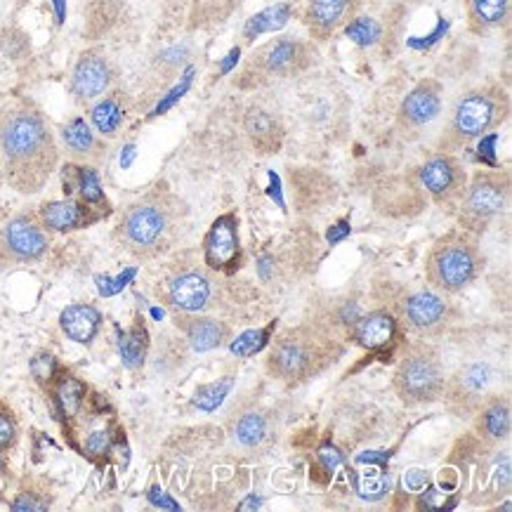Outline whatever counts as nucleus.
I'll list each match as a JSON object with an SVG mask.
<instances>
[{"label":"nucleus","instance_id":"1","mask_svg":"<svg viewBox=\"0 0 512 512\" xmlns=\"http://www.w3.org/2000/svg\"><path fill=\"white\" fill-rule=\"evenodd\" d=\"M59 163L57 137L41 107L15 97L0 107V168L17 194L43 192Z\"/></svg>","mask_w":512,"mask_h":512},{"label":"nucleus","instance_id":"2","mask_svg":"<svg viewBox=\"0 0 512 512\" xmlns=\"http://www.w3.org/2000/svg\"><path fill=\"white\" fill-rule=\"evenodd\" d=\"M187 208L166 185H156L123 208L114 241L130 258L149 262L173 251L185 232Z\"/></svg>","mask_w":512,"mask_h":512},{"label":"nucleus","instance_id":"3","mask_svg":"<svg viewBox=\"0 0 512 512\" xmlns=\"http://www.w3.org/2000/svg\"><path fill=\"white\" fill-rule=\"evenodd\" d=\"M510 116V95L501 83H487L465 93L456 102L442 137H439L437 152L456 154L479 137L489 135Z\"/></svg>","mask_w":512,"mask_h":512},{"label":"nucleus","instance_id":"4","mask_svg":"<svg viewBox=\"0 0 512 512\" xmlns=\"http://www.w3.org/2000/svg\"><path fill=\"white\" fill-rule=\"evenodd\" d=\"M338 354L336 340L321 328L310 324L295 326L274 340L267 354V373L284 383L298 385L319 376Z\"/></svg>","mask_w":512,"mask_h":512},{"label":"nucleus","instance_id":"5","mask_svg":"<svg viewBox=\"0 0 512 512\" xmlns=\"http://www.w3.org/2000/svg\"><path fill=\"white\" fill-rule=\"evenodd\" d=\"M484 255L479 251V236L461 227L439 236L425 258V279L437 293L456 295L479 277Z\"/></svg>","mask_w":512,"mask_h":512},{"label":"nucleus","instance_id":"6","mask_svg":"<svg viewBox=\"0 0 512 512\" xmlns=\"http://www.w3.org/2000/svg\"><path fill=\"white\" fill-rule=\"evenodd\" d=\"M444 385L446 376L442 357L435 347L425 343L411 345L392 376V387L406 406L437 402L444 395Z\"/></svg>","mask_w":512,"mask_h":512},{"label":"nucleus","instance_id":"7","mask_svg":"<svg viewBox=\"0 0 512 512\" xmlns=\"http://www.w3.org/2000/svg\"><path fill=\"white\" fill-rule=\"evenodd\" d=\"M510 201V175L508 170H482L468 180L465 194L458 203V227L463 232L482 236L498 215L508 208Z\"/></svg>","mask_w":512,"mask_h":512},{"label":"nucleus","instance_id":"8","mask_svg":"<svg viewBox=\"0 0 512 512\" xmlns=\"http://www.w3.org/2000/svg\"><path fill=\"white\" fill-rule=\"evenodd\" d=\"M314 62H317V50L310 43L291 36L279 38V41L262 45L260 50L253 52V57L241 71L239 85L255 88V85L279 81V78H295L305 74Z\"/></svg>","mask_w":512,"mask_h":512},{"label":"nucleus","instance_id":"9","mask_svg":"<svg viewBox=\"0 0 512 512\" xmlns=\"http://www.w3.org/2000/svg\"><path fill=\"white\" fill-rule=\"evenodd\" d=\"M156 295L175 314H201L213 303L215 284L206 269L185 262H170L156 281Z\"/></svg>","mask_w":512,"mask_h":512},{"label":"nucleus","instance_id":"10","mask_svg":"<svg viewBox=\"0 0 512 512\" xmlns=\"http://www.w3.org/2000/svg\"><path fill=\"white\" fill-rule=\"evenodd\" d=\"M50 251V232L41 225L36 210L12 215L0 227V269L36 265Z\"/></svg>","mask_w":512,"mask_h":512},{"label":"nucleus","instance_id":"11","mask_svg":"<svg viewBox=\"0 0 512 512\" xmlns=\"http://www.w3.org/2000/svg\"><path fill=\"white\" fill-rule=\"evenodd\" d=\"M418 180L435 206L456 213L470 177L456 154L437 152L418 168Z\"/></svg>","mask_w":512,"mask_h":512},{"label":"nucleus","instance_id":"12","mask_svg":"<svg viewBox=\"0 0 512 512\" xmlns=\"http://www.w3.org/2000/svg\"><path fill=\"white\" fill-rule=\"evenodd\" d=\"M203 265L215 274H232L241 265L239 218L234 213L220 215L203 236Z\"/></svg>","mask_w":512,"mask_h":512},{"label":"nucleus","instance_id":"13","mask_svg":"<svg viewBox=\"0 0 512 512\" xmlns=\"http://www.w3.org/2000/svg\"><path fill=\"white\" fill-rule=\"evenodd\" d=\"M442 102H444V88L442 83L435 78H423L409 95L404 97V102L399 104L397 111V130L404 137L418 135L420 130H425L430 123H435L439 114H442Z\"/></svg>","mask_w":512,"mask_h":512},{"label":"nucleus","instance_id":"14","mask_svg":"<svg viewBox=\"0 0 512 512\" xmlns=\"http://www.w3.org/2000/svg\"><path fill=\"white\" fill-rule=\"evenodd\" d=\"M116 81V67L102 50H85L71 71L69 90L78 104H93Z\"/></svg>","mask_w":512,"mask_h":512},{"label":"nucleus","instance_id":"15","mask_svg":"<svg viewBox=\"0 0 512 512\" xmlns=\"http://www.w3.org/2000/svg\"><path fill=\"white\" fill-rule=\"evenodd\" d=\"M38 220L41 225L48 229V232L55 234H71L81 232V229H88L97 225V222L107 218V215L95 210L88 203L78 199H64V201H45L36 208Z\"/></svg>","mask_w":512,"mask_h":512},{"label":"nucleus","instance_id":"16","mask_svg":"<svg viewBox=\"0 0 512 512\" xmlns=\"http://www.w3.org/2000/svg\"><path fill=\"white\" fill-rule=\"evenodd\" d=\"M354 12L357 0H307L303 22L314 41L326 43L352 22Z\"/></svg>","mask_w":512,"mask_h":512},{"label":"nucleus","instance_id":"17","mask_svg":"<svg viewBox=\"0 0 512 512\" xmlns=\"http://www.w3.org/2000/svg\"><path fill=\"white\" fill-rule=\"evenodd\" d=\"M491 383V371L484 364H470L456 373L454 378L446 380L444 399L449 402L451 411L470 413L477 411L484 402V392Z\"/></svg>","mask_w":512,"mask_h":512},{"label":"nucleus","instance_id":"18","mask_svg":"<svg viewBox=\"0 0 512 512\" xmlns=\"http://www.w3.org/2000/svg\"><path fill=\"white\" fill-rule=\"evenodd\" d=\"M62 185L67 199H78L95 210H100L109 218L111 215V203L107 201V194H104L100 173H97L95 166L90 163H78L71 161L62 168Z\"/></svg>","mask_w":512,"mask_h":512},{"label":"nucleus","instance_id":"19","mask_svg":"<svg viewBox=\"0 0 512 512\" xmlns=\"http://www.w3.org/2000/svg\"><path fill=\"white\" fill-rule=\"evenodd\" d=\"M404 317L420 336H432V333L442 331L446 321H449V305L444 303L439 293L418 291L406 298Z\"/></svg>","mask_w":512,"mask_h":512},{"label":"nucleus","instance_id":"20","mask_svg":"<svg viewBox=\"0 0 512 512\" xmlns=\"http://www.w3.org/2000/svg\"><path fill=\"white\" fill-rule=\"evenodd\" d=\"M244 133L258 156L277 154L286 137V130L281 126L279 116L265 107H258V104L246 109Z\"/></svg>","mask_w":512,"mask_h":512},{"label":"nucleus","instance_id":"21","mask_svg":"<svg viewBox=\"0 0 512 512\" xmlns=\"http://www.w3.org/2000/svg\"><path fill=\"white\" fill-rule=\"evenodd\" d=\"M62 144L67 149L69 156H74L78 163H102L107 156V142L102 135L95 133V128L81 116L71 118L69 123L62 126Z\"/></svg>","mask_w":512,"mask_h":512},{"label":"nucleus","instance_id":"22","mask_svg":"<svg viewBox=\"0 0 512 512\" xmlns=\"http://www.w3.org/2000/svg\"><path fill=\"white\" fill-rule=\"evenodd\" d=\"M175 326L185 333L187 343L196 352H210L229 340V326L218 319L199 317V314H175Z\"/></svg>","mask_w":512,"mask_h":512},{"label":"nucleus","instance_id":"23","mask_svg":"<svg viewBox=\"0 0 512 512\" xmlns=\"http://www.w3.org/2000/svg\"><path fill=\"white\" fill-rule=\"evenodd\" d=\"M45 392L52 397L57 416L67 420V423L78 418V413H81L85 404V397H88V387H85L83 380L67 369L57 373V378L52 380V385Z\"/></svg>","mask_w":512,"mask_h":512},{"label":"nucleus","instance_id":"24","mask_svg":"<svg viewBox=\"0 0 512 512\" xmlns=\"http://www.w3.org/2000/svg\"><path fill=\"white\" fill-rule=\"evenodd\" d=\"M512 428V413H510V402L508 397H494L482 402L477 409V420L475 430L477 435L484 439L487 444H501L510 437Z\"/></svg>","mask_w":512,"mask_h":512},{"label":"nucleus","instance_id":"25","mask_svg":"<svg viewBox=\"0 0 512 512\" xmlns=\"http://www.w3.org/2000/svg\"><path fill=\"white\" fill-rule=\"evenodd\" d=\"M354 343L366 350H380L395 343L397 319L390 312H369L352 324Z\"/></svg>","mask_w":512,"mask_h":512},{"label":"nucleus","instance_id":"26","mask_svg":"<svg viewBox=\"0 0 512 512\" xmlns=\"http://www.w3.org/2000/svg\"><path fill=\"white\" fill-rule=\"evenodd\" d=\"M59 328L64 331V336L74 340L78 345H93L102 328V312L93 305L76 303L69 305L67 310L59 314Z\"/></svg>","mask_w":512,"mask_h":512},{"label":"nucleus","instance_id":"27","mask_svg":"<svg viewBox=\"0 0 512 512\" xmlns=\"http://www.w3.org/2000/svg\"><path fill=\"white\" fill-rule=\"evenodd\" d=\"M128 118V100L121 90H111V93L102 95L100 100L93 102L90 109V121L97 135L102 137H116L118 130L123 128Z\"/></svg>","mask_w":512,"mask_h":512},{"label":"nucleus","instance_id":"28","mask_svg":"<svg viewBox=\"0 0 512 512\" xmlns=\"http://www.w3.org/2000/svg\"><path fill=\"white\" fill-rule=\"evenodd\" d=\"M465 17L472 34L487 36L508 24L510 0H465Z\"/></svg>","mask_w":512,"mask_h":512},{"label":"nucleus","instance_id":"29","mask_svg":"<svg viewBox=\"0 0 512 512\" xmlns=\"http://www.w3.org/2000/svg\"><path fill=\"white\" fill-rule=\"evenodd\" d=\"M147 350H149V336H147V328H144L140 321L130 328V331L121 333L118 338V352H121L123 364L128 369H140L147 359Z\"/></svg>","mask_w":512,"mask_h":512},{"label":"nucleus","instance_id":"30","mask_svg":"<svg viewBox=\"0 0 512 512\" xmlns=\"http://www.w3.org/2000/svg\"><path fill=\"white\" fill-rule=\"evenodd\" d=\"M267 435H269V425L262 413H246V416H241L234 430L236 442L248 451L260 449V446L267 442Z\"/></svg>","mask_w":512,"mask_h":512},{"label":"nucleus","instance_id":"31","mask_svg":"<svg viewBox=\"0 0 512 512\" xmlns=\"http://www.w3.org/2000/svg\"><path fill=\"white\" fill-rule=\"evenodd\" d=\"M229 390H232V378H220L218 383L199 387V390H196L194 404L203 411H213V409H218L222 402H225Z\"/></svg>","mask_w":512,"mask_h":512},{"label":"nucleus","instance_id":"32","mask_svg":"<svg viewBox=\"0 0 512 512\" xmlns=\"http://www.w3.org/2000/svg\"><path fill=\"white\" fill-rule=\"evenodd\" d=\"M288 19V5H277V8L272 10H265L262 15L253 17L251 22L246 24V38H253L262 34V31H272V29H279V26H284Z\"/></svg>","mask_w":512,"mask_h":512},{"label":"nucleus","instance_id":"33","mask_svg":"<svg viewBox=\"0 0 512 512\" xmlns=\"http://www.w3.org/2000/svg\"><path fill=\"white\" fill-rule=\"evenodd\" d=\"M62 371V364H59L55 354L50 352H38L34 359H31V376L36 378V383L48 390L52 385V380L57 378V373Z\"/></svg>","mask_w":512,"mask_h":512},{"label":"nucleus","instance_id":"34","mask_svg":"<svg viewBox=\"0 0 512 512\" xmlns=\"http://www.w3.org/2000/svg\"><path fill=\"white\" fill-rule=\"evenodd\" d=\"M390 489V477L380 470H369L357 479V491L361 498H369V501H380Z\"/></svg>","mask_w":512,"mask_h":512},{"label":"nucleus","instance_id":"35","mask_svg":"<svg viewBox=\"0 0 512 512\" xmlns=\"http://www.w3.org/2000/svg\"><path fill=\"white\" fill-rule=\"evenodd\" d=\"M272 326L260 328V331H248L241 338H236L232 343V352L236 357H253L255 352H260L262 347L269 343V336H272Z\"/></svg>","mask_w":512,"mask_h":512},{"label":"nucleus","instance_id":"36","mask_svg":"<svg viewBox=\"0 0 512 512\" xmlns=\"http://www.w3.org/2000/svg\"><path fill=\"white\" fill-rule=\"evenodd\" d=\"M19 439V425L15 418V411L0 399V451L8 454L10 449H15Z\"/></svg>","mask_w":512,"mask_h":512},{"label":"nucleus","instance_id":"37","mask_svg":"<svg viewBox=\"0 0 512 512\" xmlns=\"http://www.w3.org/2000/svg\"><path fill=\"white\" fill-rule=\"evenodd\" d=\"M347 36L359 45H373L380 38V26L373 19H352L347 24Z\"/></svg>","mask_w":512,"mask_h":512},{"label":"nucleus","instance_id":"38","mask_svg":"<svg viewBox=\"0 0 512 512\" xmlns=\"http://www.w3.org/2000/svg\"><path fill=\"white\" fill-rule=\"evenodd\" d=\"M12 510H48L50 508V498L38 494L36 489H29V491H19L15 501L10 503Z\"/></svg>","mask_w":512,"mask_h":512},{"label":"nucleus","instance_id":"39","mask_svg":"<svg viewBox=\"0 0 512 512\" xmlns=\"http://www.w3.org/2000/svg\"><path fill=\"white\" fill-rule=\"evenodd\" d=\"M111 451V432L109 430H95L93 435L85 439V454L90 458H102Z\"/></svg>","mask_w":512,"mask_h":512},{"label":"nucleus","instance_id":"40","mask_svg":"<svg viewBox=\"0 0 512 512\" xmlns=\"http://www.w3.org/2000/svg\"><path fill=\"white\" fill-rule=\"evenodd\" d=\"M319 461L326 465V470H336L338 465H340V461H343V456L338 454V449L336 446H331V444H326V446H321L319 449Z\"/></svg>","mask_w":512,"mask_h":512},{"label":"nucleus","instance_id":"41","mask_svg":"<svg viewBox=\"0 0 512 512\" xmlns=\"http://www.w3.org/2000/svg\"><path fill=\"white\" fill-rule=\"evenodd\" d=\"M404 484H406V489H411V491H423L425 484H428V472H425V470H409L404 475Z\"/></svg>","mask_w":512,"mask_h":512},{"label":"nucleus","instance_id":"42","mask_svg":"<svg viewBox=\"0 0 512 512\" xmlns=\"http://www.w3.org/2000/svg\"><path fill=\"white\" fill-rule=\"evenodd\" d=\"M149 501L156 503V505H163V508H170V510L180 508V505H177L175 501H170V498H166V496H156L154 489H152V494H149Z\"/></svg>","mask_w":512,"mask_h":512},{"label":"nucleus","instance_id":"43","mask_svg":"<svg viewBox=\"0 0 512 512\" xmlns=\"http://www.w3.org/2000/svg\"><path fill=\"white\" fill-rule=\"evenodd\" d=\"M5 470H8V465H5V456H3V451H0V475H3Z\"/></svg>","mask_w":512,"mask_h":512},{"label":"nucleus","instance_id":"44","mask_svg":"<svg viewBox=\"0 0 512 512\" xmlns=\"http://www.w3.org/2000/svg\"><path fill=\"white\" fill-rule=\"evenodd\" d=\"M0 185H3V168H0Z\"/></svg>","mask_w":512,"mask_h":512}]
</instances>
